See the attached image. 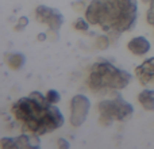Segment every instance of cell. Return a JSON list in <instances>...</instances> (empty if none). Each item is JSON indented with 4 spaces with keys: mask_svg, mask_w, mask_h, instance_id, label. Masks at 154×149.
I'll use <instances>...</instances> for the list:
<instances>
[{
    "mask_svg": "<svg viewBox=\"0 0 154 149\" xmlns=\"http://www.w3.org/2000/svg\"><path fill=\"white\" fill-rule=\"evenodd\" d=\"M89 22L87 21L85 18H77L75 22H73V27L77 31H81V33H85L89 30Z\"/></svg>",
    "mask_w": 154,
    "mask_h": 149,
    "instance_id": "7c38bea8",
    "label": "cell"
},
{
    "mask_svg": "<svg viewBox=\"0 0 154 149\" xmlns=\"http://www.w3.org/2000/svg\"><path fill=\"white\" fill-rule=\"evenodd\" d=\"M11 114L23 132L38 136L51 133L60 129L65 122L64 115L57 104L49 103L46 95L39 91H32L29 96L18 99L11 106Z\"/></svg>",
    "mask_w": 154,
    "mask_h": 149,
    "instance_id": "6da1fadb",
    "label": "cell"
},
{
    "mask_svg": "<svg viewBox=\"0 0 154 149\" xmlns=\"http://www.w3.org/2000/svg\"><path fill=\"white\" fill-rule=\"evenodd\" d=\"M35 19H37L39 23H43L49 27L51 33H57L58 34L60 29L62 27L65 22V18L61 12H60L57 8L49 7L45 4H39L35 8Z\"/></svg>",
    "mask_w": 154,
    "mask_h": 149,
    "instance_id": "5b68a950",
    "label": "cell"
},
{
    "mask_svg": "<svg viewBox=\"0 0 154 149\" xmlns=\"http://www.w3.org/2000/svg\"><path fill=\"white\" fill-rule=\"evenodd\" d=\"M5 61L10 69L12 71H19L24 67L26 64V56L23 53H19V52H14L5 56Z\"/></svg>",
    "mask_w": 154,
    "mask_h": 149,
    "instance_id": "30bf717a",
    "label": "cell"
},
{
    "mask_svg": "<svg viewBox=\"0 0 154 149\" xmlns=\"http://www.w3.org/2000/svg\"><path fill=\"white\" fill-rule=\"evenodd\" d=\"M57 148H58V149H69L70 144H69V141H66L65 138L60 137V138L57 140Z\"/></svg>",
    "mask_w": 154,
    "mask_h": 149,
    "instance_id": "d6986e66",
    "label": "cell"
},
{
    "mask_svg": "<svg viewBox=\"0 0 154 149\" xmlns=\"http://www.w3.org/2000/svg\"><path fill=\"white\" fill-rule=\"evenodd\" d=\"M135 76L142 87L145 88H154V72L149 71H139L135 69Z\"/></svg>",
    "mask_w": 154,
    "mask_h": 149,
    "instance_id": "8fae6325",
    "label": "cell"
},
{
    "mask_svg": "<svg viewBox=\"0 0 154 149\" xmlns=\"http://www.w3.org/2000/svg\"><path fill=\"white\" fill-rule=\"evenodd\" d=\"M131 73L115 67L112 62L100 60L91 67L87 77V85L93 94H115L130 84Z\"/></svg>",
    "mask_w": 154,
    "mask_h": 149,
    "instance_id": "3957f363",
    "label": "cell"
},
{
    "mask_svg": "<svg viewBox=\"0 0 154 149\" xmlns=\"http://www.w3.org/2000/svg\"><path fill=\"white\" fill-rule=\"evenodd\" d=\"M135 69L139 71H149V72H154V57H150V59H146L141 65L135 68Z\"/></svg>",
    "mask_w": 154,
    "mask_h": 149,
    "instance_id": "9a60e30c",
    "label": "cell"
},
{
    "mask_svg": "<svg viewBox=\"0 0 154 149\" xmlns=\"http://www.w3.org/2000/svg\"><path fill=\"white\" fill-rule=\"evenodd\" d=\"M138 102L146 111H154V88H145L138 94Z\"/></svg>",
    "mask_w": 154,
    "mask_h": 149,
    "instance_id": "9c48e42d",
    "label": "cell"
},
{
    "mask_svg": "<svg viewBox=\"0 0 154 149\" xmlns=\"http://www.w3.org/2000/svg\"><path fill=\"white\" fill-rule=\"evenodd\" d=\"M127 49L135 56H145L150 50V42L146 37L138 35V37H134L128 41Z\"/></svg>",
    "mask_w": 154,
    "mask_h": 149,
    "instance_id": "ba28073f",
    "label": "cell"
},
{
    "mask_svg": "<svg viewBox=\"0 0 154 149\" xmlns=\"http://www.w3.org/2000/svg\"><path fill=\"white\" fill-rule=\"evenodd\" d=\"M95 45H96V48L100 49V50H106L109 46V38L107 37V35H99V37L96 38Z\"/></svg>",
    "mask_w": 154,
    "mask_h": 149,
    "instance_id": "5bb4252c",
    "label": "cell"
},
{
    "mask_svg": "<svg viewBox=\"0 0 154 149\" xmlns=\"http://www.w3.org/2000/svg\"><path fill=\"white\" fill-rule=\"evenodd\" d=\"M46 37H48V35H46L45 33H39V34L37 35V40L39 41V42H43V41L46 40Z\"/></svg>",
    "mask_w": 154,
    "mask_h": 149,
    "instance_id": "ffe728a7",
    "label": "cell"
},
{
    "mask_svg": "<svg viewBox=\"0 0 154 149\" xmlns=\"http://www.w3.org/2000/svg\"><path fill=\"white\" fill-rule=\"evenodd\" d=\"M137 18V0H91L85 8V19L107 33L130 31L135 27Z\"/></svg>",
    "mask_w": 154,
    "mask_h": 149,
    "instance_id": "7a4b0ae2",
    "label": "cell"
},
{
    "mask_svg": "<svg viewBox=\"0 0 154 149\" xmlns=\"http://www.w3.org/2000/svg\"><path fill=\"white\" fill-rule=\"evenodd\" d=\"M91 111V100L88 96L77 94L70 99V125L80 128L87 121Z\"/></svg>",
    "mask_w": 154,
    "mask_h": 149,
    "instance_id": "8992f818",
    "label": "cell"
},
{
    "mask_svg": "<svg viewBox=\"0 0 154 149\" xmlns=\"http://www.w3.org/2000/svg\"><path fill=\"white\" fill-rule=\"evenodd\" d=\"M147 23L154 26V0H150V5H149V10H147Z\"/></svg>",
    "mask_w": 154,
    "mask_h": 149,
    "instance_id": "ac0fdd59",
    "label": "cell"
},
{
    "mask_svg": "<svg viewBox=\"0 0 154 149\" xmlns=\"http://www.w3.org/2000/svg\"><path fill=\"white\" fill-rule=\"evenodd\" d=\"M0 147L2 149L15 148V137H3L0 141Z\"/></svg>",
    "mask_w": 154,
    "mask_h": 149,
    "instance_id": "2e32d148",
    "label": "cell"
},
{
    "mask_svg": "<svg viewBox=\"0 0 154 149\" xmlns=\"http://www.w3.org/2000/svg\"><path fill=\"white\" fill-rule=\"evenodd\" d=\"M41 147V140L38 134L34 133H22L15 137V148L18 149H38Z\"/></svg>",
    "mask_w": 154,
    "mask_h": 149,
    "instance_id": "52a82bcc",
    "label": "cell"
},
{
    "mask_svg": "<svg viewBox=\"0 0 154 149\" xmlns=\"http://www.w3.org/2000/svg\"><path fill=\"white\" fill-rule=\"evenodd\" d=\"M27 26H29V18H27V16H20L14 29H15L16 31H22V30H24Z\"/></svg>",
    "mask_w": 154,
    "mask_h": 149,
    "instance_id": "e0dca14e",
    "label": "cell"
},
{
    "mask_svg": "<svg viewBox=\"0 0 154 149\" xmlns=\"http://www.w3.org/2000/svg\"><path fill=\"white\" fill-rule=\"evenodd\" d=\"M99 123L101 126H111L114 122H123L133 117L134 107L120 95L104 99L97 104Z\"/></svg>",
    "mask_w": 154,
    "mask_h": 149,
    "instance_id": "277c9868",
    "label": "cell"
},
{
    "mask_svg": "<svg viewBox=\"0 0 154 149\" xmlns=\"http://www.w3.org/2000/svg\"><path fill=\"white\" fill-rule=\"evenodd\" d=\"M45 95H46L48 102L51 104H58L60 100H61V95H60V92L57 90H49Z\"/></svg>",
    "mask_w": 154,
    "mask_h": 149,
    "instance_id": "4fadbf2b",
    "label": "cell"
}]
</instances>
